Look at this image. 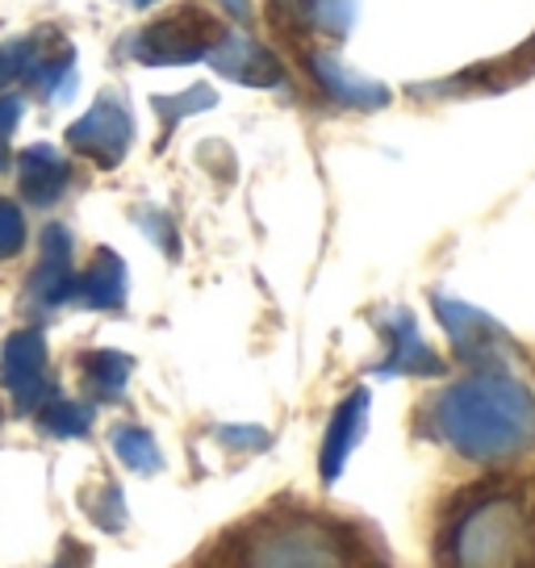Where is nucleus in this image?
<instances>
[{"label":"nucleus","mask_w":535,"mask_h":568,"mask_svg":"<svg viewBox=\"0 0 535 568\" xmlns=\"http://www.w3.org/2000/svg\"><path fill=\"white\" fill-rule=\"evenodd\" d=\"M427 426L464 460H515L535 444V397L518 376L482 368L431 402Z\"/></svg>","instance_id":"1"},{"label":"nucleus","mask_w":535,"mask_h":568,"mask_svg":"<svg viewBox=\"0 0 535 568\" xmlns=\"http://www.w3.org/2000/svg\"><path fill=\"white\" fill-rule=\"evenodd\" d=\"M452 568H535V527L515 497H485L456 518Z\"/></svg>","instance_id":"2"},{"label":"nucleus","mask_w":535,"mask_h":568,"mask_svg":"<svg viewBox=\"0 0 535 568\" xmlns=\"http://www.w3.org/2000/svg\"><path fill=\"white\" fill-rule=\"evenodd\" d=\"M243 568H347V551L319 523H281L260 527L248 539Z\"/></svg>","instance_id":"3"},{"label":"nucleus","mask_w":535,"mask_h":568,"mask_svg":"<svg viewBox=\"0 0 535 568\" xmlns=\"http://www.w3.org/2000/svg\"><path fill=\"white\" fill-rule=\"evenodd\" d=\"M218 21L205 13H172V18L155 21L143 38H139V59L143 63H193L205 54V47H218Z\"/></svg>","instance_id":"4"},{"label":"nucleus","mask_w":535,"mask_h":568,"mask_svg":"<svg viewBox=\"0 0 535 568\" xmlns=\"http://www.w3.org/2000/svg\"><path fill=\"white\" fill-rule=\"evenodd\" d=\"M130 134H134V125H130V113L122 109V101H109L105 97V101H97V105L68 130V142H72L80 155H89L92 163L113 168V163L125 155Z\"/></svg>","instance_id":"5"},{"label":"nucleus","mask_w":535,"mask_h":568,"mask_svg":"<svg viewBox=\"0 0 535 568\" xmlns=\"http://www.w3.org/2000/svg\"><path fill=\"white\" fill-rule=\"evenodd\" d=\"M4 385L13 389L21 409H38L51 397V381H47V343L38 331H18L4 343V364H0Z\"/></svg>","instance_id":"6"},{"label":"nucleus","mask_w":535,"mask_h":568,"mask_svg":"<svg viewBox=\"0 0 535 568\" xmlns=\"http://www.w3.org/2000/svg\"><path fill=\"white\" fill-rule=\"evenodd\" d=\"M75 293V272H72V239L63 226L47 231V255L38 264L34 281H30V297L38 305H59Z\"/></svg>","instance_id":"7"},{"label":"nucleus","mask_w":535,"mask_h":568,"mask_svg":"<svg viewBox=\"0 0 535 568\" xmlns=\"http://www.w3.org/2000/svg\"><path fill=\"white\" fill-rule=\"evenodd\" d=\"M72 168L54 155L51 146H30L18 155V189L30 205H51L63 196Z\"/></svg>","instance_id":"8"},{"label":"nucleus","mask_w":535,"mask_h":568,"mask_svg":"<svg viewBox=\"0 0 535 568\" xmlns=\"http://www.w3.org/2000/svg\"><path fill=\"white\" fill-rule=\"evenodd\" d=\"M364 414H369V393H352V397L335 409V418L326 426V444H322V477L326 480L340 477L343 460H347L352 447L360 444V435H364Z\"/></svg>","instance_id":"9"},{"label":"nucleus","mask_w":535,"mask_h":568,"mask_svg":"<svg viewBox=\"0 0 535 568\" xmlns=\"http://www.w3.org/2000/svg\"><path fill=\"white\" fill-rule=\"evenodd\" d=\"M210 59H214L218 71H226V75L243 80V84H276V75H281L276 59H272L264 47H255V42H248V38H239V34L218 38V47Z\"/></svg>","instance_id":"10"},{"label":"nucleus","mask_w":535,"mask_h":568,"mask_svg":"<svg viewBox=\"0 0 535 568\" xmlns=\"http://www.w3.org/2000/svg\"><path fill=\"white\" fill-rule=\"evenodd\" d=\"M75 293L89 310H118L125 302V267L113 251H97L84 267V276L75 281Z\"/></svg>","instance_id":"11"},{"label":"nucleus","mask_w":535,"mask_h":568,"mask_svg":"<svg viewBox=\"0 0 535 568\" xmlns=\"http://www.w3.org/2000/svg\"><path fill=\"white\" fill-rule=\"evenodd\" d=\"M385 331H390V359L381 373H440L444 368L435 352L423 343L411 314H393V326H385Z\"/></svg>","instance_id":"12"},{"label":"nucleus","mask_w":535,"mask_h":568,"mask_svg":"<svg viewBox=\"0 0 535 568\" xmlns=\"http://www.w3.org/2000/svg\"><path fill=\"white\" fill-rule=\"evenodd\" d=\"M314 80H322V89L331 92L335 101L343 105H360V109H373L381 105L390 92L381 89V84H369V80H360L352 75L347 68H340L335 59H314Z\"/></svg>","instance_id":"13"},{"label":"nucleus","mask_w":535,"mask_h":568,"mask_svg":"<svg viewBox=\"0 0 535 568\" xmlns=\"http://www.w3.org/2000/svg\"><path fill=\"white\" fill-rule=\"evenodd\" d=\"M80 376H84L89 393H97V397H118L125 385V376H130V355L92 352L80 359Z\"/></svg>","instance_id":"14"},{"label":"nucleus","mask_w":535,"mask_h":568,"mask_svg":"<svg viewBox=\"0 0 535 568\" xmlns=\"http://www.w3.org/2000/svg\"><path fill=\"white\" fill-rule=\"evenodd\" d=\"M113 452H118L130 468H139V473L160 468V447H155L151 430H143V426H118V430H113Z\"/></svg>","instance_id":"15"},{"label":"nucleus","mask_w":535,"mask_h":568,"mask_svg":"<svg viewBox=\"0 0 535 568\" xmlns=\"http://www.w3.org/2000/svg\"><path fill=\"white\" fill-rule=\"evenodd\" d=\"M92 426V409L80 406V402H63V397H47L42 402V430L51 435H84Z\"/></svg>","instance_id":"16"},{"label":"nucleus","mask_w":535,"mask_h":568,"mask_svg":"<svg viewBox=\"0 0 535 568\" xmlns=\"http://www.w3.org/2000/svg\"><path fill=\"white\" fill-rule=\"evenodd\" d=\"M21 247H26V217H21L18 201L0 196V264L13 260Z\"/></svg>","instance_id":"17"},{"label":"nucleus","mask_w":535,"mask_h":568,"mask_svg":"<svg viewBox=\"0 0 535 568\" xmlns=\"http://www.w3.org/2000/svg\"><path fill=\"white\" fill-rule=\"evenodd\" d=\"M18 122H21V101L18 97H4L0 101V163L9 160V139H13Z\"/></svg>","instance_id":"18"},{"label":"nucleus","mask_w":535,"mask_h":568,"mask_svg":"<svg viewBox=\"0 0 535 568\" xmlns=\"http://www.w3.org/2000/svg\"><path fill=\"white\" fill-rule=\"evenodd\" d=\"M218 4H226L234 18H243V13H248V0H218Z\"/></svg>","instance_id":"19"},{"label":"nucleus","mask_w":535,"mask_h":568,"mask_svg":"<svg viewBox=\"0 0 535 568\" xmlns=\"http://www.w3.org/2000/svg\"><path fill=\"white\" fill-rule=\"evenodd\" d=\"M54 568H80V565H54Z\"/></svg>","instance_id":"20"},{"label":"nucleus","mask_w":535,"mask_h":568,"mask_svg":"<svg viewBox=\"0 0 535 568\" xmlns=\"http://www.w3.org/2000/svg\"><path fill=\"white\" fill-rule=\"evenodd\" d=\"M134 4H151V0H134Z\"/></svg>","instance_id":"21"}]
</instances>
